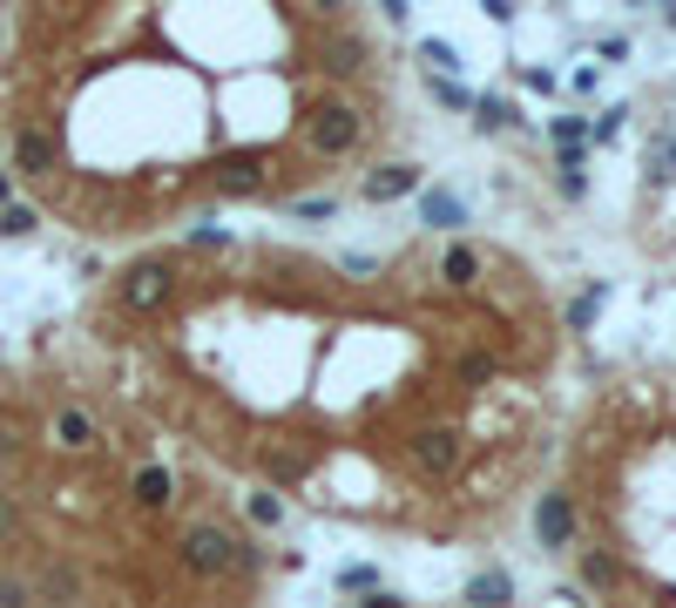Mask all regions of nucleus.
<instances>
[{
	"label": "nucleus",
	"mask_w": 676,
	"mask_h": 608,
	"mask_svg": "<svg viewBox=\"0 0 676 608\" xmlns=\"http://www.w3.org/2000/svg\"><path fill=\"white\" fill-rule=\"evenodd\" d=\"M75 332L210 473L392 548L522 535L575 405L569 305L494 230L176 237L108 257Z\"/></svg>",
	"instance_id": "1"
},
{
	"label": "nucleus",
	"mask_w": 676,
	"mask_h": 608,
	"mask_svg": "<svg viewBox=\"0 0 676 608\" xmlns=\"http://www.w3.org/2000/svg\"><path fill=\"white\" fill-rule=\"evenodd\" d=\"M413 142V68L373 8L61 0L0 21V170L108 257L339 203Z\"/></svg>",
	"instance_id": "2"
},
{
	"label": "nucleus",
	"mask_w": 676,
	"mask_h": 608,
	"mask_svg": "<svg viewBox=\"0 0 676 608\" xmlns=\"http://www.w3.org/2000/svg\"><path fill=\"white\" fill-rule=\"evenodd\" d=\"M285 514L176 446L55 332L0 352V608H298Z\"/></svg>",
	"instance_id": "3"
},
{
	"label": "nucleus",
	"mask_w": 676,
	"mask_h": 608,
	"mask_svg": "<svg viewBox=\"0 0 676 608\" xmlns=\"http://www.w3.org/2000/svg\"><path fill=\"white\" fill-rule=\"evenodd\" d=\"M528 527L582 608H676V358L575 386Z\"/></svg>",
	"instance_id": "4"
},
{
	"label": "nucleus",
	"mask_w": 676,
	"mask_h": 608,
	"mask_svg": "<svg viewBox=\"0 0 676 608\" xmlns=\"http://www.w3.org/2000/svg\"><path fill=\"white\" fill-rule=\"evenodd\" d=\"M447 608H473V601H447Z\"/></svg>",
	"instance_id": "5"
}]
</instances>
